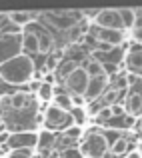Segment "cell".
<instances>
[{"label": "cell", "mask_w": 142, "mask_h": 158, "mask_svg": "<svg viewBox=\"0 0 142 158\" xmlns=\"http://www.w3.org/2000/svg\"><path fill=\"white\" fill-rule=\"evenodd\" d=\"M34 74H36L34 72V60L28 54H20V56L12 58L6 64L0 66V78L6 84H14V86L26 84V82L32 80Z\"/></svg>", "instance_id": "obj_1"}, {"label": "cell", "mask_w": 142, "mask_h": 158, "mask_svg": "<svg viewBox=\"0 0 142 158\" xmlns=\"http://www.w3.org/2000/svg\"><path fill=\"white\" fill-rule=\"evenodd\" d=\"M24 54L22 50V32H4L0 34V66L8 60Z\"/></svg>", "instance_id": "obj_2"}, {"label": "cell", "mask_w": 142, "mask_h": 158, "mask_svg": "<svg viewBox=\"0 0 142 158\" xmlns=\"http://www.w3.org/2000/svg\"><path fill=\"white\" fill-rule=\"evenodd\" d=\"M46 20L52 24L54 28L58 30H74L78 28V22H80V10H50V12H44Z\"/></svg>", "instance_id": "obj_3"}, {"label": "cell", "mask_w": 142, "mask_h": 158, "mask_svg": "<svg viewBox=\"0 0 142 158\" xmlns=\"http://www.w3.org/2000/svg\"><path fill=\"white\" fill-rule=\"evenodd\" d=\"M80 150H82V154L86 158H104L106 152L110 150V144H108V140L104 138L102 132H90V134L84 138Z\"/></svg>", "instance_id": "obj_4"}, {"label": "cell", "mask_w": 142, "mask_h": 158, "mask_svg": "<svg viewBox=\"0 0 142 158\" xmlns=\"http://www.w3.org/2000/svg\"><path fill=\"white\" fill-rule=\"evenodd\" d=\"M88 84H90V76L84 70V66H76V68L64 78V86L70 92V96H84Z\"/></svg>", "instance_id": "obj_5"}, {"label": "cell", "mask_w": 142, "mask_h": 158, "mask_svg": "<svg viewBox=\"0 0 142 158\" xmlns=\"http://www.w3.org/2000/svg\"><path fill=\"white\" fill-rule=\"evenodd\" d=\"M96 28H106V30H124L120 10L116 8H102L100 14L96 16Z\"/></svg>", "instance_id": "obj_6"}, {"label": "cell", "mask_w": 142, "mask_h": 158, "mask_svg": "<svg viewBox=\"0 0 142 158\" xmlns=\"http://www.w3.org/2000/svg\"><path fill=\"white\" fill-rule=\"evenodd\" d=\"M10 150H32L38 146V134L36 132H12L6 144Z\"/></svg>", "instance_id": "obj_7"}, {"label": "cell", "mask_w": 142, "mask_h": 158, "mask_svg": "<svg viewBox=\"0 0 142 158\" xmlns=\"http://www.w3.org/2000/svg\"><path fill=\"white\" fill-rule=\"evenodd\" d=\"M106 84H108V76H100V78H90V84L88 88H86L84 92V100L88 102H98L100 98L104 96V92H106Z\"/></svg>", "instance_id": "obj_8"}, {"label": "cell", "mask_w": 142, "mask_h": 158, "mask_svg": "<svg viewBox=\"0 0 142 158\" xmlns=\"http://www.w3.org/2000/svg\"><path fill=\"white\" fill-rule=\"evenodd\" d=\"M70 118H72V116H70V112L58 108L56 104L48 106V108H46V114H44L46 124H48V126H52V128H62V126H66V124L70 122Z\"/></svg>", "instance_id": "obj_9"}, {"label": "cell", "mask_w": 142, "mask_h": 158, "mask_svg": "<svg viewBox=\"0 0 142 158\" xmlns=\"http://www.w3.org/2000/svg\"><path fill=\"white\" fill-rule=\"evenodd\" d=\"M94 38L98 44L106 46H120L124 42V30H106V28H94Z\"/></svg>", "instance_id": "obj_10"}, {"label": "cell", "mask_w": 142, "mask_h": 158, "mask_svg": "<svg viewBox=\"0 0 142 158\" xmlns=\"http://www.w3.org/2000/svg\"><path fill=\"white\" fill-rule=\"evenodd\" d=\"M22 50H24V54H28V56L40 52L38 34H34V32H30V30L22 32Z\"/></svg>", "instance_id": "obj_11"}, {"label": "cell", "mask_w": 142, "mask_h": 158, "mask_svg": "<svg viewBox=\"0 0 142 158\" xmlns=\"http://www.w3.org/2000/svg\"><path fill=\"white\" fill-rule=\"evenodd\" d=\"M126 110L130 116H138L142 112V94L140 92H130L126 98Z\"/></svg>", "instance_id": "obj_12"}, {"label": "cell", "mask_w": 142, "mask_h": 158, "mask_svg": "<svg viewBox=\"0 0 142 158\" xmlns=\"http://www.w3.org/2000/svg\"><path fill=\"white\" fill-rule=\"evenodd\" d=\"M8 20L14 26H28L32 20H36L34 12H8Z\"/></svg>", "instance_id": "obj_13"}, {"label": "cell", "mask_w": 142, "mask_h": 158, "mask_svg": "<svg viewBox=\"0 0 142 158\" xmlns=\"http://www.w3.org/2000/svg\"><path fill=\"white\" fill-rule=\"evenodd\" d=\"M84 70L88 72L90 78L108 76V74H106V68H104V64H102V62H98V60H88V62H84Z\"/></svg>", "instance_id": "obj_14"}, {"label": "cell", "mask_w": 142, "mask_h": 158, "mask_svg": "<svg viewBox=\"0 0 142 158\" xmlns=\"http://www.w3.org/2000/svg\"><path fill=\"white\" fill-rule=\"evenodd\" d=\"M56 142V136L52 130H40L38 132V148L40 150H50Z\"/></svg>", "instance_id": "obj_15"}, {"label": "cell", "mask_w": 142, "mask_h": 158, "mask_svg": "<svg viewBox=\"0 0 142 158\" xmlns=\"http://www.w3.org/2000/svg\"><path fill=\"white\" fill-rule=\"evenodd\" d=\"M54 104H56L58 108H62V110H66V112H72V96L70 94H66V92H56L54 94Z\"/></svg>", "instance_id": "obj_16"}, {"label": "cell", "mask_w": 142, "mask_h": 158, "mask_svg": "<svg viewBox=\"0 0 142 158\" xmlns=\"http://www.w3.org/2000/svg\"><path fill=\"white\" fill-rule=\"evenodd\" d=\"M122 94V90H118V88H110V90H106L104 92V96L100 98V106H108V108H112L114 104H118V96Z\"/></svg>", "instance_id": "obj_17"}, {"label": "cell", "mask_w": 142, "mask_h": 158, "mask_svg": "<svg viewBox=\"0 0 142 158\" xmlns=\"http://www.w3.org/2000/svg\"><path fill=\"white\" fill-rule=\"evenodd\" d=\"M120 10V18H122L124 28H134L136 24V10L134 8H118Z\"/></svg>", "instance_id": "obj_18"}, {"label": "cell", "mask_w": 142, "mask_h": 158, "mask_svg": "<svg viewBox=\"0 0 142 158\" xmlns=\"http://www.w3.org/2000/svg\"><path fill=\"white\" fill-rule=\"evenodd\" d=\"M128 68L130 72H142V52H130L128 54Z\"/></svg>", "instance_id": "obj_19"}, {"label": "cell", "mask_w": 142, "mask_h": 158, "mask_svg": "<svg viewBox=\"0 0 142 158\" xmlns=\"http://www.w3.org/2000/svg\"><path fill=\"white\" fill-rule=\"evenodd\" d=\"M38 42H40V54H48L52 50V36H50L46 30H40Z\"/></svg>", "instance_id": "obj_20"}, {"label": "cell", "mask_w": 142, "mask_h": 158, "mask_svg": "<svg viewBox=\"0 0 142 158\" xmlns=\"http://www.w3.org/2000/svg\"><path fill=\"white\" fill-rule=\"evenodd\" d=\"M128 148H130V142L126 138H120L110 146V152L114 156H122V154H128Z\"/></svg>", "instance_id": "obj_21"}, {"label": "cell", "mask_w": 142, "mask_h": 158, "mask_svg": "<svg viewBox=\"0 0 142 158\" xmlns=\"http://www.w3.org/2000/svg\"><path fill=\"white\" fill-rule=\"evenodd\" d=\"M26 104H28V94L16 92V94H12V96H10V106L14 108V110H22Z\"/></svg>", "instance_id": "obj_22"}, {"label": "cell", "mask_w": 142, "mask_h": 158, "mask_svg": "<svg viewBox=\"0 0 142 158\" xmlns=\"http://www.w3.org/2000/svg\"><path fill=\"white\" fill-rule=\"evenodd\" d=\"M36 94H38L40 100L48 102V100H52V98H54V94H56V92H54V86H52V84H48V82H42V86L38 88V92H36Z\"/></svg>", "instance_id": "obj_23"}, {"label": "cell", "mask_w": 142, "mask_h": 158, "mask_svg": "<svg viewBox=\"0 0 142 158\" xmlns=\"http://www.w3.org/2000/svg\"><path fill=\"white\" fill-rule=\"evenodd\" d=\"M96 122L98 124H106V122H110L112 118H114V114H112V108H108V106H102V108H98V112H96Z\"/></svg>", "instance_id": "obj_24"}, {"label": "cell", "mask_w": 142, "mask_h": 158, "mask_svg": "<svg viewBox=\"0 0 142 158\" xmlns=\"http://www.w3.org/2000/svg\"><path fill=\"white\" fill-rule=\"evenodd\" d=\"M84 108H72V112H70V116H72V120L76 122V126H80V124H84L86 120V114H84Z\"/></svg>", "instance_id": "obj_25"}, {"label": "cell", "mask_w": 142, "mask_h": 158, "mask_svg": "<svg viewBox=\"0 0 142 158\" xmlns=\"http://www.w3.org/2000/svg\"><path fill=\"white\" fill-rule=\"evenodd\" d=\"M60 56H62V52H56V54H50L48 56V60H46V68L44 70H56L58 68V60H60Z\"/></svg>", "instance_id": "obj_26"}, {"label": "cell", "mask_w": 142, "mask_h": 158, "mask_svg": "<svg viewBox=\"0 0 142 158\" xmlns=\"http://www.w3.org/2000/svg\"><path fill=\"white\" fill-rule=\"evenodd\" d=\"M62 158H86L84 154H82L80 148H66V150H62Z\"/></svg>", "instance_id": "obj_27"}, {"label": "cell", "mask_w": 142, "mask_h": 158, "mask_svg": "<svg viewBox=\"0 0 142 158\" xmlns=\"http://www.w3.org/2000/svg\"><path fill=\"white\" fill-rule=\"evenodd\" d=\"M6 158H34V156H32V150H10Z\"/></svg>", "instance_id": "obj_28"}, {"label": "cell", "mask_w": 142, "mask_h": 158, "mask_svg": "<svg viewBox=\"0 0 142 158\" xmlns=\"http://www.w3.org/2000/svg\"><path fill=\"white\" fill-rule=\"evenodd\" d=\"M104 138H106V140H108V144L112 146V144H114L116 140H120L122 136H120V132L114 128V130H106V132H104Z\"/></svg>", "instance_id": "obj_29"}, {"label": "cell", "mask_w": 142, "mask_h": 158, "mask_svg": "<svg viewBox=\"0 0 142 158\" xmlns=\"http://www.w3.org/2000/svg\"><path fill=\"white\" fill-rule=\"evenodd\" d=\"M64 136H66V138H70V140H76L78 136H80V126H68L64 130Z\"/></svg>", "instance_id": "obj_30"}, {"label": "cell", "mask_w": 142, "mask_h": 158, "mask_svg": "<svg viewBox=\"0 0 142 158\" xmlns=\"http://www.w3.org/2000/svg\"><path fill=\"white\" fill-rule=\"evenodd\" d=\"M112 114H114V118L124 116V114H126V112H124V106L122 104H114V106H112Z\"/></svg>", "instance_id": "obj_31"}, {"label": "cell", "mask_w": 142, "mask_h": 158, "mask_svg": "<svg viewBox=\"0 0 142 158\" xmlns=\"http://www.w3.org/2000/svg\"><path fill=\"white\" fill-rule=\"evenodd\" d=\"M84 96H72V104H74V108H82L84 106Z\"/></svg>", "instance_id": "obj_32"}, {"label": "cell", "mask_w": 142, "mask_h": 158, "mask_svg": "<svg viewBox=\"0 0 142 158\" xmlns=\"http://www.w3.org/2000/svg\"><path fill=\"white\" fill-rule=\"evenodd\" d=\"M80 14H84V16H88V18L96 20V16L100 14V10H96V8H92V10H80Z\"/></svg>", "instance_id": "obj_33"}, {"label": "cell", "mask_w": 142, "mask_h": 158, "mask_svg": "<svg viewBox=\"0 0 142 158\" xmlns=\"http://www.w3.org/2000/svg\"><path fill=\"white\" fill-rule=\"evenodd\" d=\"M8 140H10V132L0 130V144H8Z\"/></svg>", "instance_id": "obj_34"}, {"label": "cell", "mask_w": 142, "mask_h": 158, "mask_svg": "<svg viewBox=\"0 0 142 158\" xmlns=\"http://www.w3.org/2000/svg\"><path fill=\"white\" fill-rule=\"evenodd\" d=\"M132 38L136 44H142V30H132Z\"/></svg>", "instance_id": "obj_35"}, {"label": "cell", "mask_w": 142, "mask_h": 158, "mask_svg": "<svg viewBox=\"0 0 142 158\" xmlns=\"http://www.w3.org/2000/svg\"><path fill=\"white\" fill-rule=\"evenodd\" d=\"M136 78H138V76H136L134 72H128V74H126V82H128V84H134Z\"/></svg>", "instance_id": "obj_36"}, {"label": "cell", "mask_w": 142, "mask_h": 158, "mask_svg": "<svg viewBox=\"0 0 142 158\" xmlns=\"http://www.w3.org/2000/svg\"><path fill=\"white\" fill-rule=\"evenodd\" d=\"M124 122H126V126H134V116H124Z\"/></svg>", "instance_id": "obj_37"}, {"label": "cell", "mask_w": 142, "mask_h": 158, "mask_svg": "<svg viewBox=\"0 0 142 158\" xmlns=\"http://www.w3.org/2000/svg\"><path fill=\"white\" fill-rule=\"evenodd\" d=\"M124 158H142V156H140V152H138V150H132V152H128V154L124 156Z\"/></svg>", "instance_id": "obj_38"}, {"label": "cell", "mask_w": 142, "mask_h": 158, "mask_svg": "<svg viewBox=\"0 0 142 158\" xmlns=\"http://www.w3.org/2000/svg\"><path fill=\"white\" fill-rule=\"evenodd\" d=\"M4 20H8V14H0V24H2Z\"/></svg>", "instance_id": "obj_39"}, {"label": "cell", "mask_w": 142, "mask_h": 158, "mask_svg": "<svg viewBox=\"0 0 142 158\" xmlns=\"http://www.w3.org/2000/svg\"><path fill=\"white\" fill-rule=\"evenodd\" d=\"M138 152H140V156H142V142H138Z\"/></svg>", "instance_id": "obj_40"}, {"label": "cell", "mask_w": 142, "mask_h": 158, "mask_svg": "<svg viewBox=\"0 0 142 158\" xmlns=\"http://www.w3.org/2000/svg\"><path fill=\"white\" fill-rule=\"evenodd\" d=\"M0 126H2V116H0Z\"/></svg>", "instance_id": "obj_41"}, {"label": "cell", "mask_w": 142, "mask_h": 158, "mask_svg": "<svg viewBox=\"0 0 142 158\" xmlns=\"http://www.w3.org/2000/svg\"><path fill=\"white\" fill-rule=\"evenodd\" d=\"M0 102H2V98H0Z\"/></svg>", "instance_id": "obj_42"}]
</instances>
